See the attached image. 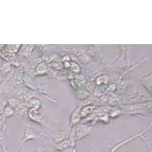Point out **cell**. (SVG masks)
<instances>
[{
  "label": "cell",
  "mask_w": 152,
  "mask_h": 152,
  "mask_svg": "<svg viewBox=\"0 0 152 152\" xmlns=\"http://www.w3.org/2000/svg\"><path fill=\"white\" fill-rule=\"evenodd\" d=\"M15 113V110L12 107L7 106L4 109L2 114L4 118H8L12 117Z\"/></svg>",
  "instance_id": "2"
},
{
  "label": "cell",
  "mask_w": 152,
  "mask_h": 152,
  "mask_svg": "<svg viewBox=\"0 0 152 152\" xmlns=\"http://www.w3.org/2000/svg\"><path fill=\"white\" fill-rule=\"evenodd\" d=\"M4 117L1 113H0V129L2 130H4L5 127V123H4Z\"/></svg>",
  "instance_id": "3"
},
{
  "label": "cell",
  "mask_w": 152,
  "mask_h": 152,
  "mask_svg": "<svg viewBox=\"0 0 152 152\" xmlns=\"http://www.w3.org/2000/svg\"><path fill=\"white\" fill-rule=\"evenodd\" d=\"M37 110H38L34 108L30 109L28 112V116L32 121L42 125L43 123V118L41 113Z\"/></svg>",
  "instance_id": "1"
}]
</instances>
